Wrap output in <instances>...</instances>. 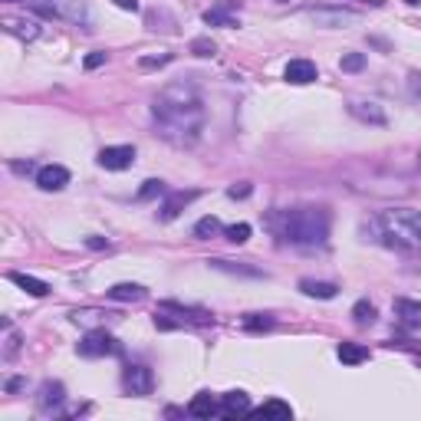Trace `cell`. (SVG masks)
I'll return each instance as SVG.
<instances>
[{
  "mask_svg": "<svg viewBox=\"0 0 421 421\" xmlns=\"http://www.w3.org/2000/svg\"><path fill=\"white\" fill-rule=\"evenodd\" d=\"M151 119L165 142L178 149H191L204 132V102H201L197 86L188 79L165 86L151 102Z\"/></svg>",
  "mask_w": 421,
  "mask_h": 421,
  "instance_id": "1",
  "label": "cell"
},
{
  "mask_svg": "<svg viewBox=\"0 0 421 421\" xmlns=\"http://www.w3.org/2000/svg\"><path fill=\"white\" fill-rule=\"evenodd\" d=\"M280 237L296 247H319L330 237V210L326 208H296L280 217Z\"/></svg>",
  "mask_w": 421,
  "mask_h": 421,
  "instance_id": "2",
  "label": "cell"
},
{
  "mask_svg": "<svg viewBox=\"0 0 421 421\" xmlns=\"http://www.w3.org/2000/svg\"><path fill=\"white\" fill-rule=\"evenodd\" d=\"M376 227L382 230V241L398 250H415L421 247V210L391 208L376 217Z\"/></svg>",
  "mask_w": 421,
  "mask_h": 421,
  "instance_id": "3",
  "label": "cell"
},
{
  "mask_svg": "<svg viewBox=\"0 0 421 421\" xmlns=\"http://www.w3.org/2000/svg\"><path fill=\"white\" fill-rule=\"evenodd\" d=\"M119 352L122 346L105 330H89L79 343V356H86V359H102V356H119Z\"/></svg>",
  "mask_w": 421,
  "mask_h": 421,
  "instance_id": "4",
  "label": "cell"
},
{
  "mask_svg": "<svg viewBox=\"0 0 421 421\" xmlns=\"http://www.w3.org/2000/svg\"><path fill=\"white\" fill-rule=\"evenodd\" d=\"M122 385L129 395H151L155 391V376H151L149 365H129L122 372Z\"/></svg>",
  "mask_w": 421,
  "mask_h": 421,
  "instance_id": "5",
  "label": "cell"
},
{
  "mask_svg": "<svg viewBox=\"0 0 421 421\" xmlns=\"http://www.w3.org/2000/svg\"><path fill=\"white\" fill-rule=\"evenodd\" d=\"M132 162H136L132 145H109V149L99 151V165L105 171H125V168H132Z\"/></svg>",
  "mask_w": 421,
  "mask_h": 421,
  "instance_id": "6",
  "label": "cell"
},
{
  "mask_svg": "<svg viewBox=\"0 0 421 421\" xmlns=\"http://www.w3.org/2000/svg\"><path fill=\"white\" fill-rule=\"evenodd\" d=\"M254 408H250V395L241 389L234 391H224V398H221V415L224 418H237V415H250Z\"/></svg>",
  "mask_w": 421,
  "mask_h": 421,
  "instance_id": "7",
  "label": "cell"
},
{
  "mask_svg": "<svg viewBox=\"0 0 421 421\" xmlns=\"http://www.w3.org/2000/svg\"><path fill=\"white\" fill-rule=\"evenodd\" d=\"M36 184H40L43 191H63V188L69 184V171L63 165H43L36 171Z\"/></svg>",
  "mask_w": 421,
  "mask_h": 421,
  "instance_id": "8",
  "label": "cell"
},
{
  "mask_svg": "<svg viewBox=\"0 0 421 421\" xmlns=\"http://www.w3.org/2000/svg\"><path fill=\"white\" fill-rule=\"evenodd\" d=\"M197 195H201V191H171V195L165 197L162 210H158V217H162V221H175L191 201H197Z\"/></svg>",
  "mask_w": 421,
  "mask_h": 421,
  "instance_id": "9",
  "label": "cell"
},
{
  "mask_svg": "<svg viewBox=\"0 0 421 421\" xmlns=\"http://www.w3.org/2000/svg\"><path fill=\"white\" fill-rule=\"evenodd\" d=\"M316 63L313 60H290L283 69V79L286 83H293V86H306V83H313L316 79Z\"/></svg>",
  "mask_w": 421,
  "mask_h": 421,
  "instance_id": "10",
  "label": "cell"
},
{
  "mask_svg": "<svg viewBox=\"0 0 421 421\" xmlns=\"http://www.w3.org/2000/svg\"><path fill=\"white\" fill-rule=\"evenodd\" d=\"M66 402V389H63V382H43L40 385V398H36V405H40V411H56V408Z\"/></svg>",
  "mask_w": 421,
  "mask_h": 421,
  "instance_id": "11",
  "label": "cell"
},
{
  "mask_svg": "<svg viewBox=\"0 0 421 421\" xmlns=\"http://www.w3.org/2000/svg\"><path fill=\"white\" fill-rule=\"evenodd\" d=\"M3 30L17 36V40H23V43H33L36 36H40V23L36 20H17V17H3Z\"/></svg>",
  "mask_w": 421,
  "mask_h": 421,
  "instance_id": "12",
  "label": "cell"
},
{
  "mask_svg": "<svg viewBox=\"0 0 421 421\" xmlns=\"http://www.w3.org/2000/svg\"><path fill=\"white\" fill-rule=\"evenodd\" d=\"M188 415L191 418H214V415H221V405L214 402L210 391H197L191 398V405H188Z\"/></svg>",
  "mask_w": 421,
  "mask_h": 421,
  "instance_id": "13",
  "label": "cell"
},
{
  "mask_svg": "<svg viewBox=\"0 0 421 421\" xmlns=\"http://www.w3.org/2000/svg\"><path fill=\"white\" fill-rule=\"evenodd\" d=\"M395 316L408 330H421V303L418 300H395Z\"/></svg>",
  "mask_w": 421,
  "mask_h": 421,
  "instance_id": "14",
  "label": "cell"
},
{
  "mask_svg": "<svg viewBox=\"0 0 421 421\" xmlns=\"http://www.w3.org/2000/svg\"><path fill=\"white\" fill-rule=\"evenodd\" d=\"M316 27H343V23H356V10H310Z\"/></svg>",
  "mask_w": 421,
  "mask_h": 421,
  "instance_id": "15",
  "label": "cell"
},
{
  "mask_svg": "<svg viewBox=\"0 0 421 421\" xmlns=\"http://www.w3.org/2000/svg\"><path fill=\"white\" fill-rule=\"evenodd\" d=\"M105 296H109V300H119V303H138V300H145V286L116 283V286H109V290H105Z\"/></svg>",
  "mask_w": 421,
  "mask_h": 421,
  "instance_id": "16",
  "label": "cell"
},
{
  "mask_svg": "<svg viewBox=\"0 0 421 421\" xmlns=\"http://www.w3.org/2000/svg\"><path fill=\"white\" fill-rule=\"evenodd\" d=\"M7 277H10V283H17L20 290H27L30 296H46V293H50V283H43V280H36V277H30V273L14 270V273H7Z\"/></svg>",
  "mask_w": 421,
  "mask_h": 421,
  "instance_id": "17",
  "label": "cell"
},
{
  "mask_svg": "<svg viewBox=\"0 0 421 421\" xmlns=\"http://www.w3.org/2000/svg\"><path fill=\"white\" fill-rule=\"evenodd\" d=\"M349 112H352L359 122H372V125H385V122H389L385 119V112H382L376 102H352L349 105Z\"/></svg>",
  "mask_w": 421,
  "mask_h": 421,
  "instance_id": "18",
  "label": "cell"
},
{
  "mask_svg": "<svg viewBox=\"0 0 421 421\" xmlns=\"http://www.w3.org/2000/svg\"><path fill=\"white\" fill-rule=\"evenodd\" d=\"M300 290L306 296H313V300H332L339 293V286L326 283V280H300Z\"/></svg>",
  "mask_w": 421,
  "mask_h": 421,
  "instance_id": "19",
  "label": "cell"
},
{
  "mask_svg": "<svg viewBox=\"0 0 421 421\" xmlns=\"http://www.w3.org/2000/svg\"><path fill=\"white\" fill-rule=\"evenodd\" d=\"M204 23H208V27H241L237 17L230 14L227 7H221V3L210 7V10H204Z\"/></svg>",
  "mask_w": 421,
  "mask_h": 421,
  "instance_id": "20",
  "label": "cell"
},
{
  "mask_svg": "<svg viewBox=\"0 0 421 421\" xmlns=\"http://www.w3.org/2000/svg\"><path fill=\"white\" fill-rule=\"evenodd\" d=\"M254 415H260V418H293V408L286 402H280V398H270V402H263L257 408Z\"/></svg>",
  "mask_w": 421,
  "mask_h": 421,
  "instance_id": "21",
  "label": "cell"
},
{
  "mask_svg": "<svg viewBox=\"0 0 421 421\" xmlns=\"http://www.w3.org/2000/svg\"><path fill=\"white\" fill-rule=\"evenodd\" d=\"M336 352H339V359L346 362V365H359V362L369 359V349L359 346V343H343Z\"/></svg>",
  "mask_w": 421,
  "mask_h": 421,
  "instance_id": "22",
  "label": "cell"
},
{
  "mask_svg": "<svg viewBox=\"0 0 421 421\" xmlns=\"http://www.w3.org/2000/svg\"><path fill=\"white\" fill-rule=\"evenodd\" d=\"M214 270H224V273H237V277H263V270L257 267H244V263H230V260H208Z\"/></svg>",
  "mask_w": 421,
  "mask_h": 421,
  "instance_id": "23",
  "label": "cell"
},
{
  "mask_svg": "<svg viewBox=\"0 0 421 421\" xmlns=\"http://www.w3.org/2000/svg\"><path fill=\"white\" fill-rule=\"evenodd\" d=\"M376 306H372V303L369 300H359L356 303V306H352V323H356V326H372V323H376Z\"/></svg>",
  "mask_w": 421,
  "mask_h": 421,
  "instance_id": "24",
  "label": "cell"
},
{
  "mask_svg": "<svg viewBox=\"0 0 421 421\" xmlns=\"http://www.w3.org/2000/svg\"><path fill=\"white\" fill-rule=\"evenodd\" d=\"M221 230H224V227H221V221L208 214V217H201V221L195 224V237H197V241H210V237H217Z\"/></svg>",
  "mask_w": 421,
  "mask_h": 421,
  "instance_id": "25",
  "label": "cell"
},
{
  "mask_svg": "<svg viewBox=\"0 0 421 421\" xmlns=\"http://www.w3.org/2000/svg\"><path fill=\"white\" fill-rule=\"evenodd\" d=\"M244 330H247V332L273 330V316H267V313H250V316H244Z\"/></svg>",
  "mask_w": 421,
  "mask_h": 421,
  "instance_id": "26",
  "label": "cell"
},
{
  "mask_svg": "<svg viewBox=\"0 0 421 421\" xmlns=\"http://www.w3.org/2000/svg\"><path fill=\"white\" fill-rule=\"evenodd\" d=\"M168 188H165V181H158V178H149L142 188H138V201H151V197H162Z\"/></svg>",
  "mask_w": 421,
  "mask_h": 421,
  "instance_id": "27",
  "label": "cell"
},
{
  "mask_svg": "<svg viewBox=\"0 0 421 421\" xmlns=\"http://www.w3.org/2000/svg\"><path fill=\"white\" fill-rule=\"evenodd\" d=\"M27 7H30L33 14H40V17H46V20H60V7H56V3H50V0H30V3H27Z\"/></svg>",
  "mask_w": 421,
  "mask_h": 421,
  "instance_id": "28",
  "label": "cell"
},
{
  "mask_svg": "<svg viewBox=\"0 0 421 421\" xmlns=\"http://www.w3.org/2000/svg\"><path fill=\"white\" fill-rule=\"evenodd\" d=\"M191 53H195V56H214L217 46H214V40H208V36H197V40H191Z\"/></svg>",
  "mask_w": 421,
  "mask_h": 421,
  "instance_id": "29",
  "label": "cell"
},
{
  "mask_svg": "<svg viewBox=\"0 0 421 421\" xmlns=\"http://www.w3.org/2000/svg\"><path fill=\"white\" fill-rule=\"evenodd\" d=\"M224 234L230 244H244L250 237V224H230V227H224Z\"/></svg>",
  "mask_w": 421,
  "mask_h": 421,
  "instance_id": "30",
  "label": "cell"
},
{
  "mask_svg": "<svg viewBox=\"0 0 421 421\" xmlns=\"http://www.w3.org/2000/svg\"><path fill=\"white\" fill-rule=\"evenodd\" d=\"M339 66H343V73H359L362 66H365V56H362V53H346V56L339 60Z\"/></svg>",
  "mask_w": 421,
  "mask_h": 421,
  "instance_id": "31",
  "label": "cell"
},
{
  "mask_svg": "<svg viewBox=\"0 0 421 421\" xmlns=\"http://www.w3.org/2000/svg\"><path fill=\"white\" fill-rule=\"evenodd\" d=\"M165 63H171V56H168V53H162V56H142V60H138V66H142V69H155V66H165Z\"/></svg>",
  "mask_w": 421,
  "mask_h": 421,
  "instance_id": "32",
  "label": "cell"
},
{
  "mask_svg": "<svg viewBox=\"0 0 421 421\" xmlns=\"http://www.w3.org/2000/svg\"><path fill=\"white\" fill-rule=\"evenodd\" d=\"M250 191H254V184L241 181V184H230V188H227V197H234V201H237V197H250Z\"/></svg>",
  "mask_w": 421,
  "mask_h": 421,
  "instance_id": "33",
  "label": "cell"
},
{
  "mask_svg": "<svg viewBox=\"0 0 421 421\" xmlns=\"http://www.w3.org/2000/svg\"><path fill=\"white\" fill-rule=\"evenodd\" d=\"M105 60H109V53H102V50H96V53H89V56L83 60V66H86V69H99V66H102Z\"/></svg>",
  "mask_w": 421,
  "mask_h": 421,
  "instance_id": "34",
  "label": "cell"
},
{
  "mask_svg": "<svg viewBox=\"0 0 421 421\" xmlns=\"http://www.w3.org/2000/svg\"><path fill=\"white\" fill-rule=\"evenodd\" d=\"M408 89H411V96H415V99H421V73L408 76Z\"/></svg>",
  "mask_w": 421,
  "mask_h": 421,
  "instance_id": "35",
  "label": "cell"
},
{
  "mask_svg": "<svg viewBox=\"0 0 421 421\" xmlns=\"http://www.w3.org/2000/svg\"><path fill=\"white\" fill-rule=\"evenodd\" d=\"M86 247L89 250H109V241L105 237H86Z\"/></svg>",
  "mask_w": 421,
  "mask_h": 421,
  "instance_id": "36",
  "label": "cell"
},
{
  "mask_svg": "<svg viewBox=\"0 0 421 421\" xmlns=\"http://www.w3.org/2000/svg\"><path fill=\"white\" fill-rule=\"evenodd\" d=\"M17 349H20V336H17V332H10V343H7V359H14Z\"/></svg>",
  "mask_w": 421,
  "mask_h": 421,
  "instance_id": "37",
  "label": "cell"
},
{
  "mask_svg": "<svg viewBox=\"0 0 421 421\" xmlns=\"http://www.w3.org/2000/svg\"><path fill=\"white\" fill-rule=\"evenodd\" d=\"M14 171L17 175H30V171H40V168H33V162H14Z\"/></svg>",
  "mask_w": 421,
  "mask_h": 421,
  "instance_id": "38",
  "label": "cell"
},
{
  "mask_svg": "<svg viewBox=\"0 0 421 421\" xmlns=\"http://www.w3.org/2000/svg\"><path fill=\"white\" fill-rule=\"evenodd\" d=\"M112 3H116L119 10H132V14L138 10V0H112Z\"/></svg>",
  "mask_w": 421,
  "mask_h": 421,
  "instance_id": "39",
  "label": "cell"
},
{
  "mask_svg": "<svg viewBox=\"0 0 421 421\" xmlns=\"http://www.w3.org/2000/svg\"><path fill=\"white\" fill-rule=\"evenodd\" d=\"M20 389H23V378H10V382H7V391H10V395L20 391Z\"/></svg>",
  "mask_w": 421,
  "mask_h": 421,
  "instance_id": "40",
  "label": "cell"
},
{
  "mask_svg": "<svg viewBox=\"0 0 421 421\" xmlns=\"http://www.w3.org/2000/svg\"><path fill=\"white\" fill-rule=\"evenodd\" d=\"M369 3H372V7H382V3H385V0H369Z\"/></svg>",
  "mask_w": 421,
  "mask_h": 421,
  "instance_id": "41",
  "label": "cell"
},
{
  "mask_svg": "<svg viewBox=\"0 0 421 421\" xmlns=\"http://www.w3.org/2000/svg\"><path fill=\"white\" fill-rule=\"evenodd\" d=\"M405 3H421V0H405Z\"/></svg>",
  "mask_w": 421,
  "mask_h": 421,
  "instance_id": "42",
  "label": "cell"
},
{
  "mask_svg": "<svg viewBox=\"0 0 421 421\" xmlns=\"http://www.w3.org/2000/svg\"><path fill=\"white\" fill-rule=\"evenodd\" d=\"M277 3H290V0H277Z\"/></svg>",
  "mask_w": 421,
  "mask_h": 421,
  "instance_id": "43",
  "label": "cell"
},
{
  "mask_svg": "<svg viewBox=\"0 0 421 421\" xmlns=\"http://www.w3.org/2000/svg\"><path fill=\"white\" fill-rule=\"evenodd\" d=\"M7 3H14V0H7Z\"/></svg>",
  "mask_w": 421,
  "mask_h": 421,
  "instance_id": "44",
  "label": "cell"
}]
</instances>
